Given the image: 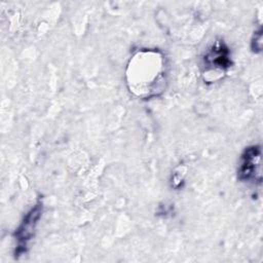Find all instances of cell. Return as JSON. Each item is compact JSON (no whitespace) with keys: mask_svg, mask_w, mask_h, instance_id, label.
I'll return each instance as SVG.
<instances>
[{"mask_svg":"<svg viewBox=\"0 0 263 263\" xmlns=\"http://www.w3.org/2000/svg\"><path fill=\"white\" fill-rule=\"evenodd\" d=\"M43 203L41 200H38L35 205L25 215L23 221L16 228L14 232L15 239V250L14 258L18 259L25 253H27L29 242L32 240L37 224L42 216Z\"/></svg>","mask_w":263,"mask_h":263,"instance_id":"cell-1","label":"cell"},{"mask_svg":"<svg viewBox=\"0 0 263 263\" xmlns=\"http://www.w3.org/2000/svg\"><path fill=\"white\" fill-rule=\"evenodd\" d=\"M237 179L240 182L261 183V147L252 145L245 149L240 156L237 170Z\"/></svg>","mask_w":263,"mask_h":263,"instance_id":"cell-2","label":"cell"},{"mask_svg":"<svg viewBox=\"0 0 263 263\" xmlns=\"http://www.w3.org/2000/svg\"><path fill=\"white\" fill-rule=\"evenodd\" d=\"M203 65L206 71L225 72L232 65L229 47L224 42H216L205 52Z\"/></svg>","mask_w":263,"mask_h":263,"instance_id":"cell-3","label":"cell"},{"mask_svg":"<svg viewBox=\"0 0 263 263\" xmlns=\"http://www.w3.org/2000/svg\"><path fill=\"white\" fill-rule=\"evenodd\" d=\"M251 48H252V51L255 53H259L262 50V28L261 27L254 32V36L251 42Z\"/></svg>","mask_w":263,"mask_h":263,"instance_id":"cell-4","label":"cell"}]
</instances>
